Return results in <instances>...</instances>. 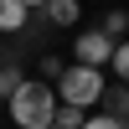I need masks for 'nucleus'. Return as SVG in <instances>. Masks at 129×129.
<instances>
[{"label":"nucleus","mask_w":129,"mask_h":129,"mask_svg":"<svg viewBox=\"0 0 129 129\" xmlns=\"http://www.w3.org/2000/svg\"><path fill=\"white\" fill-rule=\"evenodd\" d=\"M5 109H10V129H52V119H57V93H52V83L26 78L5 98Z\"/></svg>","instance_id":"obj_1"},{"label":"nucleus","mask_w":129,"mask_h":129,"mask_svg":"<svg viewBox=\"0 0 129 129\" xmlns=\"http://www.w3.org/2000/svg\"><path fill=\"white\" fill-rule=\"evenodd\" d=\"M52 93H57L62 109H83V114H88V109H98V103H103L109 83H103V72H98V67H78V62H67Z\"/></svg>","instance_id":"obj_2"},{"label":"nucleus","mask_w":129,"mask_h":129,"mask_svg":"<svg viewBox=\"0 0 129 129\" xmlns=\"http://www.w3.org/2000/svg\"><path fill=\"white\" fill-rule=\"evenodd\" d=\"M109 57H114V41L103 36L98 26L93 31H78V36H72V62H78V67H109Z\"/></svg>","instance_id":"obj_3"},{"label":"nucleus","mask_w":129,"mask_h":129,"mask_svg":"<svg viewBox=\"0 0 129 129\" xmlns=\"http://www.w3.org/2000/svg\"><path fill=\"white\" fill-rule=\"evenodd\" d=\"M31 21V5L26 0H0V31H21Z\"/></svg>","instance_id":"obj_4"},{"label":"nucleus","mask_w":129,"mask_h":129,"mask_svg":"<svg viewBox=\"0 0 129 129\" xmlns=\"http://www.w3.org/2000/svg\"><path fill=\"white\" fill-rule=\"evenodd\" d=\"M78 16H83L78 0H52V5H47V21H52V26H78Z\"/></svg>","instance_id":"obj_5"},{"label":"nucleus","mask_w":129,"mask_h":129,"mask_svg":"<svg viewBox=\"0 0 129 129\" xmlns=\"http://www.w3.org/2000/svg\"><path fill=\"white\" fill-rule=\"evenodd\" d=\"M98 31H103V36H109V41H119L124 31H129V10H109V16H103V26H98Z\"/></svg>","instance_id":"obj_6"},{"label":"nucleus","mask_w":129,"mask_h":129,"mask_svg":"<svg viewBox=\"0 0 129 129\" xmlns=\"http://www.w3.org/2000/svg\"><path fill=\"white\" fill-rule=\"evenodd\" d=\"M103 103H109V114H114V119H124V124H129V83H124L119 93H103Z\"/></svg>","instance_id":"obj_7"},{"label":"nucleus","mask_w":129,"mask_h":129,"mask_svg":"<svg viewBox=\"0 0 129 129\" xmlns=\"http://www.w3.org/2000/svg\"><path fill=\"white\" fill-rule=\"evenodd\" d=\"M21 83H26V72H21V67H0V98H10Z\"/></svg>","instance_id":"obj_8"},{"label":"nucleus","mask_w":129,"mask_h":129,"mask_svg":"<svg viewBox=\"0 0 129 129\" xmlns=\"http://www.w3.org/2000/svg\"><path fill=\"white\" fill-rule=\"evenodd\" d=\"M83 119H88L83 109H62V103H57V119H52V124H57V129H83Z\"/></svg>","instance_id":"obj_9"},{"label":"nucleus","mask_w":129,"mask_h":129,"mask_svg":"<svg viewBox=\"0 0 129 129\" xmlns=\"http://www.w3.org/2000/svg\"><path fill=\"white\" fill-rule=\"evenodd\" d=\"M114 72H119V83H129V41H114Z\"/></svg>","instance_id":"obj_10"},{"label":"nucleus","mask_w":129,"mask_h":129,"mask_svg":"<svg viewBox=\"0 0 129 129\" xmlns=\"http://www.w3.org/2000/svg\"><path fill=\"white\" fill-rule=\"evenodd\" d=\"M83 129H129V124L114 119V114H88V119H83Z\"/></svg>","instance_id":"obj_11"},{"label":"nucleus","mask_w":129,"mask_h":129,"mask_svg":"<svg viewBox=\"0 0 129 129\" xmlns=\"http://www.w3.org/2000/svg\"><path fill=\"white\" fill-rule=\"evenodd\" d=\"M36 67H41V83H47V78L57 83V78H62V67H67V62H62V57H41Z\"/></svg>","instance_id":"obj_12"},{"label":"nucleus","mask_w":129,"mask_h":129,"mask_svg":"<svg viewBox=\"0 0 129 129\" xmlns=\"http://www.w3.org/2000/svg\"><path fill=\"white\" fill-rule=\"evenodd\" d=\"M0 109H5V98H0Z\"/></svg>","instance_id":"obj_13"},{"label":"nucleus","mask_w":129,"mask_h":129,"mask_svg":"<svg viewBox=\"0 0 129 129\" xmlns=\"http://www.w3.org/2000/svg\"><path fill=\"white\" fill-rule=\"evenodd\" d=\"M52 129H57V124H52Z\"/></svg>","instance_id":"obj_14"}]
</instances>
